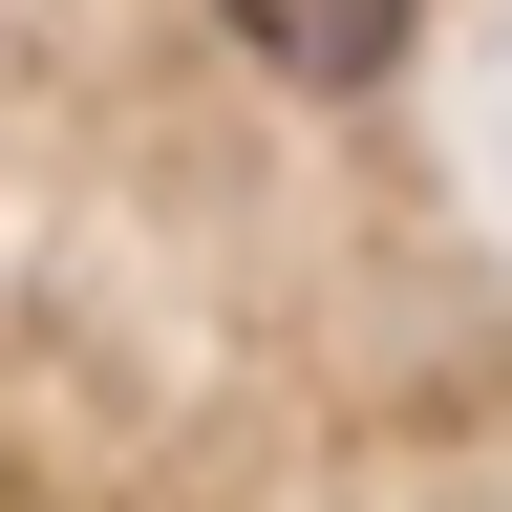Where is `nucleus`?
<instances>
[{
    "label": "nucleus",
    "mask_w": 512,
    "mask_h": 512,
    "mask_svg": "<svg viewBox=\"0 0 512 512\" xmlns=\"http://www.w3.org/2000/svg\"><path fill=\"white\" fill-rule=\"evenodd\" d=\"M214 22H235L256 64H278V86H384L427 0H214Z\"/></svg>",
    "instance_id": "obj_1"
}]
</instances>
